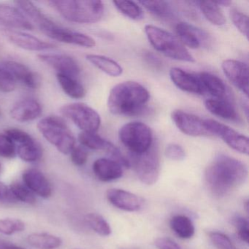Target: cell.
<instances>
[{
	"instance_id": "8",
	"label": "cell",
	"mask_w": 249,
	"mask_h": 249,
	"mask_svg": "<svg viewBox=\"0 0 249 249\" xmlns=\"http://www.w3.org/2000/svg\"><path fill=\"white\" fill-rule=\"evenodd\" d=\"M61 113L73 122L82 132L96 133L101 125V118L94 109L84 103L65 105L60 109Z\"/></svg>"
},
{
	"instance_id": "17",
	"label": "cell",
	"mask_w": 249,
	"mask_h": 249,
	"mask_svg": "<svg viewBox=\"0 0 249 249\" xmlns=\"http://www.w3.org/2000/svg\"><path fill=\"white\" fill-rule=\"evenodd\" d=\"M24 184L34 195L48 199L52 195V186L44 174L37 169H28L22 174Z\"/></svg>"
},
{
	"instance_id": "33",
	"label": "cell",
	"mask_w": 249,
	"mask_h": 249,
	"mask_svg": "<svg viewBox=\"0 0 249 249\" xmlns=\"http://www.w3.org/2000/svg\"><path fill=\"white\" fill-rule=\"evenodd\" d=\"M147 11L155 17L161 18H171L174 17V12L171 5L165 1H141L138 2Z\"/></svg>"
},
{
	"instance_id": "45",
	"label": "cell",
	"mask_w": 249,
	"mask_h": 249,
	"mask_svg": "<svg viewBox=\"0 0 249 249\" xmlns=\"http://www.w3.org/2000/svg\"><path fill=\"white\" fill-rule=\"evenodd\" d=\"M155 245L159 249H181L177 243L168 237H159L155 240Z\"/></svg>"
},
{
	"instance_id": "20",
	"label": "cell",
	"mask_w": 249,
	"mask_h": 249,
	"mask_svg": "<svg viewBox=\"0 0 249 249\" xmlns=\"http://www.w3.org/2000/svg\"><path fill=\"white\" fill-rule=\"evenodd\" d=\"M42 113V107L37 100L25 99L14 105L10 111L11 118L18 122L36 120Z\"/></svg>"
},
{
	"instance_id": "6",
	"label": "cell",
	"mask_w": 249,
	"mask_h": 249,
	"mask_svg": "<svg viewBox=\"0 0 249 249\" xmlns=\"http://www.w3.org/2000/svg\"><path fill=\"white\" fill-rule=\"evenodd\" d=\"M119 136L122 144L133 154L145 152L154 142L152 130L142 122H129L124 125L119 130Z\"/></svg>"
},
{
	"instance_id": "18",
	"label": "cell",
	"mask_w": 249,
	"mask_h": 249,
	"mask_svg": "<svg viewBox=\"0 0 249 249\" xmlns=\"http://www.w3.org/2000/svg\"><path fill=\"white\" fill-rule=\"evenodd\" d=\"M170 77L175 86L181 91L199 95L204 94L198 74L173 68L170 70Z\"/></svg>"
},
{
	"instance_id": "3",
	"label": "cell",
	"mask_w": 249,
	"mask_h": 249,
	"mask_svg": "<svg viewBox=\"0 0 249 249\" xmlns=\"http://www.w3.org/2000/svg\"><path fill=\"white\" fill-rule=\"evenodd\" d=\"M49 4L64 18L78 24H94L104 15V4L97 0H56Z\"/></svg>"
},
{
	"instance_id": "44",
	"label": "cell",
	"mask_w": 249,
	"mask_h": 249,
	"mask_svg": "<svg viewBox=\"0 0 249 249\" xmlns=\"http://www.w3.org/2000/svg\"><path fill=\"white\" fill-rule=\"evenodd\" d=\"M71 161L76 166H83L88 160V151L82 145L74 147L71 152Z\"/></svg>"
},
{
	"instance_id": "50",
	"label": "cell",
	"mask_w": 249,
	"mask_h": 249,
	"mask_svg": "<svg viewBox=\"0 0 249 249\" xmlns=\"http://www.w3.org/2000/svg\"><path fill=\"white\" fill-rule=\"evenodd\" d=\"M245 208H246V212L249 213V202L248 201H246L245 203Z\"/></svg>"
},
{
	"instance_id": "49",
	"label": "cell",
	"mask_w": 249,
	"mask_h": 249,
	"mask_svg": "<svg viewBox=\"0 0 249 249\" xmlns=\"http://www.w3.org/2000/svg\"><path fill=\"white\" fill-rule=\"evenodd\" d=\"M215 3H216L217 5H218V6L219 7H228L230 6V5H231V2H230V1H226V0H224V1H219V2H215Z\"/></svg>"
},
{
	"instance_id": "30",
	"label": "cell",
	"mask_w": 249,
	"mask_h": 249,
	"mask_svg": "<svg viewBox=\"0 0 249 249\" xmlns=\"http://www.w3.org/2000/svg\"><path fill=\"white\" fill-rule=\"evenodd\" d=\"M197 4L199 10L205 18L211 24L215 26H223L226 24L225 17L220 7L212 1H199L195 2Z\"/></svg>"
},
{
	"instance_id": "29",
	"label": "cell",
	"mask_w": 249,
	"mask_h": 249,
	"mask_svg": "<svg viewBox=\"0 0 249 249\" xmlns=\"http://www.w3.org/2000/svg\"><path fill=\"white\" fill-rule=\"evenodd\" d=\"M17 154L26 162H36L43 157V148L33 138L30 141L17 145Z\"/></svg>"
},
{
	"instance_id": "34",
	"label": "cell",
	"mask_w": 249,
	"mask_h": 249,
	"mask_svg": "<svg viewBox=\"0 0 249 249\" xmlns=\"http://www.w3.org/2000/svg\"><path fill=\"white\" fill-rule=\"evenodd\" d=\"M87 224L95 231L101 236H109L112 232L111 227L107 221L98 213L87 214L85 216Z\"/></svg>"
},
{
	"instance_id": "22",
	"label": "cell",
	"mask_w": 249,
	"mask_h": 249,
	"mask_svg": "<svg viewBox=\"0 0 249 249\" xmlns=\"http://www.w3.org/2000/svg\"><path fill=\"white\" fill-rule=\"evenodd\" d=\"M93 172L98 180L109 182L123 176V167L111 159L100 158L93 164Z\"/></svg>"
},
{
	"instance_id": "40",
	"label": "cell",
	"mask_w": 249,
	"mask_h": 249,
	"mask_svg": "<svg viewBox=\"0 0 249 249\" xmlns=\"http://www.w3.org/2000/svg\"><path fill=\"white\" fill-rule=\"evenodd\" d=\"M17 81L5 68H0V91L9 93L14 91Z\"/></svg>"
},
{
	"instance_id": "41",
	"label": "cell",
	"mask_w": 249,
	"mask_h": 249,
	"mask_svg": "<svg viewBox=\"0 0 249 249\" xmlns=\"http://www.w3.org/2000/svg\"><path fill=\"white\" fill-rule=\"evenodd\" d=\"M209 237L213 244L218 249H235L231 240L223 233L212 231L209 233Z\"/></svg>"
},
{
	"instance_id": "10",
	"label": "cell",
	"mask_w": 249,
	"mask_h": 249,
	"mask_svg": "<svg viewBox=\"0 0 249 249\" xmlns=\"http://www.w3.org/2000/svg\"><path fill=\"white\" fill-rule=\"evenodd\" d=\"M172 120L178 129L191 137L209 135L205 126V119L181 110H176L172 113Z\"/></svg>"
},
{
	"instance_id": "42",
	"label": "cell",
	"mask_w": 249,
	"mask_h": 249,
	"mask_svg": "<svg viewBox=\"0 0 249 249\" xmlns=\"http://www.w3.org/2000/svg\"><path fill=\"white\" fill-rule=\"evenodd\" d=\"M232 223L237 228L239 237L245 243H249V229L248 220L237 215L233 218Z\"/></svg>"
},
{
	"instance_id": "25",
	"label": "cell",
	"mask_w": 249,
	"mask_h": 249,
	"mask_svg": "<svg viewBox=\"0 0 249 249\" xmlns=\"http://www.w3.org/2000/svg\"><path fill=\"white\" fill-rule=\"evenodd\" d=\"M17 6L30 18L42 32L52 27L54 22L49 19L37 6L29 1H17Z\"/></svg>"
},
{
	"instance_id": "12",
	"label": "cell",
	"mask_w": 249,
	"mask_h": 249,
	"mask_svg": "<svg viewBox=\"0 0 249 249\" xmlns=\"http://www.w3.org/2000/svg\"><path fill=\"white\" fill-rule=\"evenodd\" d=\"M223 72L229 81L243 94L249 97V67L234 59H227L221 65Z\"/></svg>"
},
{
	"instance_id": "27",
	"label": "cell",
	"mask_w": 249,
	"mask_h": 249,
	"mask_svg": "<svg viewBox=\"0 0 249 249\" xmlns=\"http://www.w3.org/2000/svg\"><path fill=\"white\" fill-rule=\"evenodd\" d=\"M27 242L37 249H57L62 245L60 237L47 232L30 234L27 237Z\"/></svg>"
},
{
	"instance_id": "21",
	"label": "cell",
	"mask_w": 249,
	"mask_h": 249,
	"mask_svg": "<svg viewBox=\"0 0 249 249\" xmlns=\"http://www.w3.org/2000/svg\"><path fill=\"white\" fill-rule=\"evenodd\" d=\"M3 67L12 75L16 81H19L28 88L37 89L40 86V77L26 65L15 61H7Z\"/></svg>"
},
{
	"instance_id": "14",
	"label": "cell",
	"mask_w": 249,
	"mask_h": 249,
	"mask_svg": "<svg viewBox=\"0 0 249 249\" xmlns=\"http://www.w3.org/2000/svg\"><path fill=\"white\" fill-rule=\"evenodd\" d=\"M178 38L184 46L192 49H199L209 43V35L203 30L197 28L186 22L178 23L176 26Z\"/></svg>"
},
{
	"instance_id": "48",
	"label": "cell",
	"mask_w": 249,
	"mask_h": 249,
	"mask_svg": "<svg viewBox=\"0 0 249 249\" xmlns=\"http://www.w3.org/2000/svg\"><path fill=\"white\" fill-rule=\"evenodd\" d=\"M0 249H26L21 246H17L12 243H6V242L0 241Z\"/></svg>"
},
{
	"instance_id": "38",
	"label": "cell",
	"mask_w": 249,
	"mask_h": 249,
	"mask_svg": "<svg viewBox=\"0 0 249 249\" xmlns=\"http://www.w3.org/2000/svg\"><path fill=\"white\" fill-rule=\"evenodd\" d=\"M230 18L233 24L243 36L249 38V17L237 9L230 11Z\"/></svg>"
},
{
	"instance_id": "2",
	"label": "cell",
	"mask_w": 249,
	"mask_h": 249,
	"mask_svg": "<svg viewBox=\"0 0 249 249\" xmlns=\"http://www.w3.org/2000/svg\"><path fill=\"white\" fill-rule=\"evenodd\" d=\"M149 99V91L143 86L135 81H124L110 90L107 107L116 116H139L146 111Z\"/></svg>"
},
{
	"instance_id": "39",
	"label": "cell",
	"mask_w": 249,
	"mask_h": 249,
	"mask_svg": "<svg viewBox=\"0 0 249 249\" xmlns=\"http://www.w3.org/2000/svg\"><path fill=\"white\" fill-rule=\"evenodd\" d=\"M17 145L5 134H0V157L12 159L17 156Z\"/></svg>"
},
{
	"instance_id": "46",
	"label": "cell",
	"mask_w": 249,
	"mask_h": 249,
	"mask_svg": "<svg viewBox=\"0 0 249 249\" xmlns=\"http://www.w3.org/2000/svg\"><path fill=\"white\" fill-rule=\"evenodd\" d=\"M13 200L16 199L11 195L9 188L3 182L0 181V202H11Z\"/></svg>"
},
{
	"instance_id": "9",
	"label": "cell",
	"mask_w": 249,
	"mask_h": 249,
	"mask_svg": "<svg viewBox=\"0 0 249 249\" xmlns=\"http://www.w3.org/2000/svg\"><path fill=\"white\" fill-rule=\"evenodd\" d=\"M205 126L210 135L221 138L231 149L240 154H249V138L244 135L213 119H205Z\"/></svg>"
},
{
	"instance_id": "47",
	"label": "cell",
	"mask_w": 249,
	"mask_h": 249,
	"mask_svg": "<svg viewBox=\"0 0 249 249\" xmlns=\"http://www.w3.org/2000/svg\"><path fill=\"white\" fill-rule=\"evenodd\" d=\"M144 59L145 62L151 65L152 68H156V69H160L162 66V62L161 59L151 52H146L144 54Z\"/></svg>"
},
{
	"instance_id": "7",
	"label": "cell",
	"mask_w": 249,
	"mask_h": 249,
	"mask_svg": "<svg viewBox=\"0 0 249 249\" xmlns=\"http://www.w3.org/2000/svg\"><path fill=\"white\" fill-rule=\"evenodd\" d=\"M132 166L137 176L144 184L153 185L157 183L160 178L161 169L160 146L158 142L154 141L151 148L141 154L131 156Z\"/></svg>"
},
{
	"instance_id": "32",
	"label": "cell",
	"mask_w": 249,
	"mask_h": 249,
	"mask_svg": "<svg viewBox=\"0 0 249 249\" xmlns=\"http://www.w3.org/2000/svg\"><path fill=\"white\" fill-rule=\"evenodd\" d=\"M170 225L172 230L180 238L189 239L195 234V228L193 222L186 215H175L170 220Z\"/></svg>"
},
{
	"instance_id": "26",
	"label": "cell",
	"mask_w": 249,
	"mask_h": 249,
	"mask_svg": "<svg viewBox=\"0 0 249 249\" xmlns=\"http://www.w3.org/2000/svg\"><path fill=\"white\" fill-rule=\"evenodd\" d=\"M86 59L89 62L107 75L119 77L123 73V68L116 61L102 55L88 54Z\"/></svg>"
},
{
	"instance_id": "35",
	"label": "cell",
	"mask_w": 249,
	"mask_h": 249,
	"mask_svg": "<svg viewBox=\"0 0 249 249\" xmlns=\"http://www.w3.org/2000/svg\"><path fill=\"white\" fill-rule=\"evenodd\" d=\"M113 3L121 14L131 19H140L143 15L142 9L136 2L132 1H113Z\"/></svg>"
},
{
	"instance_id": "11",
	"label": "cell",
	"mask_w": 249,
	"mask_h": 249,
	"mask_svg": "<svg viewBox=\"0 0 249 249\" xmlns=\"http://www.w3.org/2000/svg\"><path fill=\"white\" fill-rule=\"evenodd\" d=\"M45 35L61 43L75 45L84 48H93L95 46V40L83 33L72 31L54 24L50 28L43 32Z\"/></svg>"
},
{
	"instance_id": "1",
	"label": "cell",
	"mask_w": 249,
	"mask_h": 249,
	"mask_svg": "<svg viewBox=\"0 0 249 249\" xmlns=\"http://www.w3.org/2000/svg\"><path fill=\"white\" fill-rule=\"evenodd\" d=\"M248 168L244 163L230 156H217L205 171V179L215 196H224L244 183Z\"/></svg>"
},
{
	"instance_id": "24",
	"label": "cell",
	"mask_w": 249,
	"mask_h": 249,
	"mask_svg": "<svg viewBox=\"0 0 249 249\" xmlns=\"http://www.w3.org/2000/svg\"><path fill=\"white\" fill-rule=\"evenodd\" d=\"M207 110L214 116L225 120H238L237 110L231 100L229 98H210L205 101Z\"/></svg>"
},
{
	"instance_id": "28",
	"label": "cell",
	"mask_w": 249,
	"mask_h": 249,
	"mask_svg": "<svg viewBox=\"0 0 249 249\" xmlns=\"http://www.w3.org/2000/svg\"><path fill=\"white\" fill-rule=\"evenodd\" d=\"M78 141L84 148L94 151H105L108 152L114 145L94 132H82L78 135Z\"/></svg>"
},
{
	"instance_id": "31",
	"label": "cell",
	"mask_w": 249,
	"mask_h": 249,
	"mask_svg": "<svg viewBox=\"0 0 249 249\" xmlns=\"http://www.w3.org/2000/svg\"><path fill=\"white\" fill-rule=\"evenodd\" d=\"M56 78L64 92L71 98L78 100L85 97L86 90L84 86L75 78L57 73Z\"/></svg>"
},
{
	"instance_id": "37",
	"label": "cell",
	"mask_w": 249,
	"mask_h": 249,
	"mask_svg": "<svg viewBox=\"0 0 249 249\" xmlns=\"http://www.w3.org/2000/svg\"><path fill=\"white\" fill-rule=\"evenodd\" d=\"M25 230L24 221L17 218H2L0 219V233L5 235H11L21 232Z\"/></svg>"
},
{
	"instance_id": "4",
	"label": "cell",
	"mask_w": 249,
	"mask_h": 249,
	"mask_svg": "<svg viewBox=\"0 0 249 249\" xmlns=\"http://www.w3.org/2000/svg\"><path fill=\"white\" fill-rule=\"evenodd\" d=\"M145 33L151 46L167 57L182 62H195L184 45L169 32L156 26L146 25Z\"/></svg>"
},
{
	"instance_id": "15",
	"label": "cell",
	"mask_w": 249,
	"mask_h": 249,
	"mask_svg": "<svg viewBox=\"0 0 249 249\" xmlns=\"http://www.w3.org/2000/svg\"><path fill=\"white\" fill-rule=\"evenodd\" d=\"M5 36L13 44L24 50L43 52L55 47L54 45L52 43L43 41L38 37H35L24 32L6 30Z\"/></svg>"
},
{
	"instance_id": "5",
	"label": "cell",
	"mask_w": 249,
	"mask_h": 249,
	"mask_svg": "<svg viewBox=\"0 0 249 249\" xmlns=\"http://www.w3.org/2000/svg\"><path fill=\"white\" fill-rule=\"evenodd\" d=\"M37 129L46 141L65 155L71 154L75 146V138L63 119L49 116L41 119Z\"/></svg>"
},
{
	"instance_id": "16",
	"label": "cell",
	"mask_w": 249,
	"mask_h": 249,
	"mask_svg": "<svg viewBox=\"0 0 249 249\" xmlns=\"http://www.w3.org/2000/svg\"><path fill=\"white\" fill-rule=\"evenodd\" d=\"M106 196L111 205L122 211L136 212L142 208V199L135 194L123 189H109Z\"/></svg>"
},
{
	"instance_id": "52",
	"label": "cell",
	"mask_w": 249,
	"mask_h": 249,
	"mask_svg": "<svg viewBox=\"0 0 249 249\" xmlns=\"http://www.w3.org/2000/svg\"><path fill=\"white\" fill-rule=\"evenodd\" d=\"M0 115H1V110H0Z\"/></svg>"
},
{
	"instance_id": "51",
	"label": "cell",
	"mask_w": 249,
	"mask_h": 249,
	"mask_svg": "<svg viewBox=\"0 0 249 249\" xmlns=\"http://www.w3.org/2000/svg\"><path fill=\"white\" fill-rule=\"evenodd\" d=\"M2 173V164L0 163V174Z\"/></svg>"
},
{
	"instance_id": "19",
	"label": "cell",
	"mask_w": 249,
	"mask_h": 249,
	"mask_svg": "<svg viewBox=\"0 0 249 249\" xmlns=\"http://www.w3.org/2000/svg\"><path fill=\"white\" fill-rule=\"evenodd\" d=\"M0 25L18 30H33L32 23L18 8L3 4H0Z\"/></svg>"
},
{
	"instance_id": "36",
	"label": "cell",
	"mask_w": 249,
	"mask_h": 249,
	"mask_svg": "<svg viewBox=\"0 0 249 249\" xmlns=\"http://www.w3.org/2000/svg\"><path fill=\"white\" fill-rule=\"evenodd\" d=\"M11 195L16 200H19L24 203L34 205L36 202V198L34 194L23 183L14 182L10 186Z\"/></svg>"
},
{
	"instance_id": "43",
	"label": "cell",
	"mask_w": 249,
	"mask_h": 249,
	"mask_svg": "<svg viewBox=\"0 0 249 249\" xmlns=\"http://www.w3.org/2000/svg\"><path fill=\"white\" fill-rule=\"evenodd\" d=\"M164 154L169 160L173 161H183L186 158L184 149L180 145L176 143L169 144L166 147Z\"/></svg>"
},
{
	"instance_id": "23",
	"label": "cell",
	"mask_w": 249,
	"mask_h": 249,
	"mask_svg": "<svg viewBox=\"0 0 249 249\" xmlns=\"http://www.w3.org/2000/svg\"><path fill=\"white\" fill-rule=\"evenodd\" d=\"M204 94H208L212 98H229L227 86L224 81L213 74L207 72L198 73Z\"/></svg>"
},
{
	"instance_id": "13",
	"label": "cell",
	"mask_w": 249,
	"mask_h": 249,
	"mask_svg": "<svg viewBox=\"0 0 249 249\" xmlns=\"http://www.w3.org/2000/svg\"><path fill=\"white\" fill-rule=\"evenodd\" d=\"M37 57L42 62L57 71L58 74L75 78L81 72V68L78 62L68 55L46 53L39 54Z\"/></svg>"
}]
</instances>
